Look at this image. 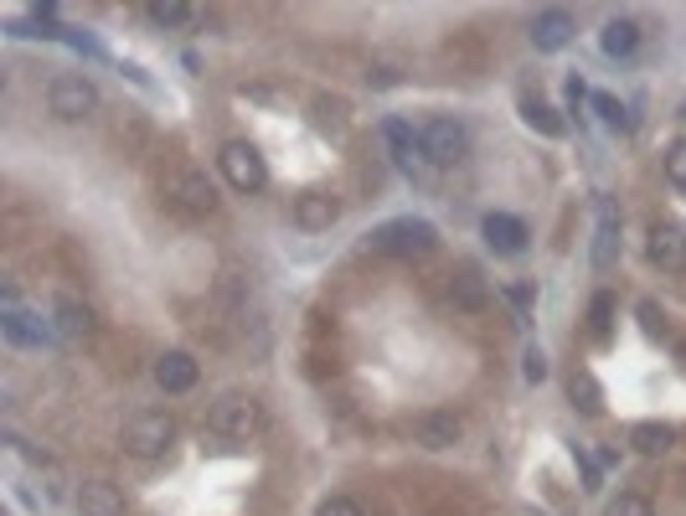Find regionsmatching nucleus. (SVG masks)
Masks as SVG:
<instances>
[{
  "label": "nucleus",
  "instance_id": "1",
  "mask_svg": "<svg viewBox=\"0 0 686 516\" xmlns=\"http://www.w3.org/2000/svg\"><path fill=\"white\" fill-rule=\"evenodd\" d=\"M367 243H372V254H387V258H429L439 248V233L423 217H392V223L372 227Z\"/></svg>",
  "mask_w": 686,
  "mask_h": 516
},
{
  "label": "nucleus",
  "instance_id": "2",
  "mask_svg": "<svg viewBox=\"0 0 686 516\" xmlns=\"http://www.w3.org/2000/svg\"><path fill=\"white\" fill-rule=\"evenodd\" d=\"M170 439H176V418L161 408L134 413L130 424H124V449H130L134 460H161L170 449Z\"/></svg>",
  "mask_w": 686,
  "mask_h": 516
},
{
  "label": "nucleus",
  "instance_id": "3",
  "mask_svg": "<svg viewBox=\"0 0 686 516\" xmlns=\"http://www.w3.org/2000/svg\"><path fill=\"white\" fill-rule=\"evenodd\" d=\"M207 429L233 439V445H248L253 434L264 429V408H258V397H222L212 418H207Z\"/></svg>",
  "mask_w": 686,
  "mask_h": 516
},
{
  "label": "nucleus",
  "instance_id": "4",
  "mask_svg": "<svg viewBox=\"0 0 686 516\" xmlns=\"http://www.w3.org/2000/svg\"><path fill=\"white\" fill-rule=\"evenodd\" d=\"M218 166H222V176H228V187H233V191H264L268 187L264 155L253 150L248 139H228L222 155H218Z\"/></svg>",
  "mask_w": 686,
  "mask_h": 516
},
{
  "label": "nucleus",
  "instance_id": "5",
  "mask_svg": "<svg viewBox=\"0 0 686 516\" xmlns=\"http://www.w3.org/2000/svg\"><path fill=\"white\" fill-rule=\"evenodd\" d=\"M166 202L181 212V217H207L218 206V191L201 171H170L166 176Z\"/></svg>",
  "mask_w": 686,
  "mask_h": 516
},
{
  "label": "nucleus",
  "instance_id": "6",
  "mask_svg": "<svg viewBox=\"0 0 686 516\" xmlns=\"http://www.w3.org/2000/svg\"><path fill=\"white\" fill-rule=\"evenodd\" d=\"M47 103H52V114L57 120H88L93 109H99V88L88 83L84 72H63L57 83H52V93H47Z\"/></svg>",
  "mask_w": 686,
  "mask_h": 516
},
{
  "label": "nucleus",
  "instance_id": "7",
  "mask_svg": "<svg viewBox=\"0 0 686 516\" xmlns=\"http://www.w3.org/2000/svg\"><path fill=\"white\" fill-rule=\"evenodd\" d=\"M419 139H423V155H429V166H454V160L465 155V145H469L465 124H454V120H434Z\"/></svg>",
  "mask_w": 686,
  "mask_h": 516
},
{
  "label": "nucleus",
  "instance_id": "8",
  "mask_svg": "<svg viewBox=\"0 0 686 516\" xmlns=\"http://www.w3.org/2000/svg\"><path fill=\"white\" fill-rule=\"evenodd\" d=\"M651 263L666 274H686V227L682 223H655L651 227Z\"/></svg>",
  "mask_w": 686,
  "mask_h": 516
},
{
  "label": "nucleus",
  "instance_id": "9",
  "mask_svg": "<svg viewBox=\"0 0 686 516\" xmlns=\"http://www.w3.org/2000/svg\"><path fill=\"white\" fill-rule=\"evenodd\" d=\"M413 434H419L423 449H450V445H460L465 424H460V413H450V408H429L413 418Z\"/></svg>",
  "mask_w": 686,
  "mask_h": 516
},
{
  "label": "nucleus",
  "instance_id": "10",
  "mask_svg": "<svg viewBox=\"0 0 686 516\" xmlns=\"http://www.w3.org/2000/svg\"><path fill=\"white\" fill-rule=\"evenodd\" d=\"M52 321H57V336H63V341H88V336H93V310H88L78 294H57Z\"/></svg>",
  "mask_w": 686,
  "mask_h": 516
},
{
  "label": "nucleus",
  "instance_id": "11",
  "mask_svg": "<svg viewBox=\"0 0 686 516\" xmlns=\"http://www.w3.org/2000/svg\"><path fill=\"white\" fill-rule=\"evenodd\" d=\"M335 217H341V202L331 191H305L295 202V227H305V233H325V227H335Z\"/></svg>",
  "mask_w": 686,
  "mask_h": 516
},
{
  "label": "nucleus",
  "instance_id": "12",
  "mask_svg": "<svg viewBox=\"0 0 686 516\" xmlns=\"http://www.w3.org/2000/svg\"><path fill=\"white\" fill-rule=\"evenodd\" d=\"M383 139H387V150H392V160H398L402 171H419L423 160V139L413 135V124H402V120H383Z\"/></svg>",
  "mask_w": 686,
  "mask_h": 516
},
{
  "label": "nucleus",
  "instance_id": "13",
  "mask_svg": "<svg viewBox=\"0 0 686 516\" xmlns=\"http://www.w3.org/2000/svg\"><path fill=\"white\" fill-rule=\"evenodd\" d=\"M620 258V206L599 197V233H594V269H609Z\"/></svg>",
  "mask_w": 686,
  "mask_h": 516
},
{
  "label": "nucleus",
  "instance_id": "14",
  "mask_svg": "<svg viewBox=\"0 0 686 516\" xmlns=\"http://www.w3.org/2000/svg\"><path fill=\"white\" fill-rule=\"evenodd\" d=\"M52 330L57 326H47V321H36V315L16 310V294H5V336H11L16 346H47Z\"/></svg>",
  "mask_w": 686,
  "mask_h": 516
},
{
  "label": "nucleus",
  "instance_id": "15",
  "mask_svg": "<svg viewBox=\"0 0 686 516\" xmlns=\"http://www.w3.org/2000/svg\"><path fill=\"white\" fill-rule=\"evenodd\" d=\"M480 233H486V243L496 254H521L527 248V223L511 217V212H490L486 223H480Z\"/></svg>",
  "mask_w": 686,
  "mask_h": 516
},
{
  "label": "nucleus",
  "instance_id": "16",
  "mask_svg": "<svg viewBox=\"0 0 686 516\" xmlns=\"http://www.w3.org/2000/svg\"><path fill=\"white\" fill-rule=\"evenodd\" d=\"M532 42L536 52H557L573 42V16L568 11H536L532 16Z\"/></svg>",
  "mask_w": 686,
  "mask_h": 516
},
{
  "label": "nucleus",
  "instance_id": "17",
  "mask_svg": "<svg viewBox=\"0 0 686 516\" xmlns=\"http://www.w3.org/2000/svg\"><path fill=\"white\" fill-rule=\"evenodd\" d=\"M155 382L166 393H191L197 388V361L186 357V351H166V357L155 361Z\"/></svg>",
  "mask_w": 686,
  "mask_h": 516
},
{
  "label": "nucleus",
  "instance_id": "18",
  "mask_svg": "<svg viewBox=\"0 0 686 516\" xmlns=\"http://www.w3.org/2000/svg\"><path fill=\"white\" fill-rule=\"evenodd\" d=\"M78 506H84V516H124V491L114 481H88L78 491Z\"/></svg>",
  "mask_w": 686,
  "mask_h": 516
},
{
  "label": "nucleus",
  "instance_id": "19",
  "mask_svg": "<svg viewBox=\"0 0 686 516\" xmlns=\"http://www.w3.org/2000/svg\"><path fill=\"white\" fill-rule=\"evenodd\" d=\"M568 397H573V408L584 413V418H599L604 413V388H599V378L588 372V367H578L568 378Z\"/></svg>",
  "mask_w": 686,
  "mask_h": 516
},
{
  "label": "nucleus",
  "instance_id": "20",
  "mask_svg": "<svg viewBox=\"0 0 686 516\" xmlns=\"http://www.w3.org/2000/svg\"><path fill=\"white\" fill-rule=\"evenodd\" d=\"M521 120L532 124L536 135H547V139H557L563 130H568V124L557 120V109H553V103H547V99H532V93L521 99Z\"/></svg>",
  "mask_w": 686,
  "mask_h": 516
},
{
  "label": "nucleus",
  "instance_id": "21",
  "mask_svg": "<svg viewBox=\"0 0 686 516\" xmlns=\"http://www.w3.org/2000/svg\"><path fill=\"white\" fill-rule=\"evenodd\" d=\"M635 47H640V26L630 16H615L604 26V52H609V57H630Z\"/></svg>",
  "mask_w": 686,
  "mask_h": 516
},
{
  "label": "nucleus",
  "instance_id": "22",
  "mask_svg": "<svg viewBox=\"0 0 686 516\" xmlns=\"http://www.w3.org/2000/svg\"><path fill=\"white\" fill-rule=\"evenodd\" d=\"M630 445H635L640 455H666V449L676 445V429H671V424H635V429H630Z\"/></svg>",
  "mask_w": 686,
  "mask_h": 516
},
{
  "label": "nucleus",
  "instance_id": "23",
  "mask_svg": "<svg viewBox=\"0 0 686 516\" xmlns=\"http://www.w3.org/2000/svg\"><path fill=\"white\" fill-rule=\"evenodd\" d=\"M588 330H594V341H609V330H615V294H594V305H588Z\"/></svg>",
  "mask_w": 686,
  "mask_h": 516
},
{
  "label": "nucleus",
  "instance_id": "24",
  "mask_svg": "<svg viewBox=\"0 0 686 516\" xmlns=\"http://www.w3.org/2000/svg\"><path fill=\"white\" fill-rule=\"evenodd\" d=\"M594 109H599V120L609 124V130H630V114H624V103L615 99V93H594Z\"/></svg>",
  "mask_w": 686,
  "mask_h": 516
},
{
  "label": "nucleus",
  "instance_id": "25",
  "mask_svg": "<svg viewBox=\"0 0 686 516\" xmlns=\"http://www.w3.org/2000/svg\"><path fill=\"white\" fill-rule=\"evenodd\" d=\"M197 11L191 5H181V0H155L151 5V21H161V26H181V21H191Z\"/></svg>",
  "mask_w": 686,
  "mask_h": 516
},
{
  "label": "nucleus",
  "instance_id": "26",
  "mask_svg": "<svg viewBox=\"0 0 686 516\" xmlns=\"http://www.w3.org/2000/svg\"><path fill=\"white\" fill-rule=\"evenodd\" d=\"M666 181L676 191H686V139H671V150H666Z\"/></svg>",
  "mask_w": 686,
  "mask_h": 516
},
{
  "label": "nucleus",
  "instance_id": "27",
  "mask_svg": "<svg viewBox=\"0 0 686 516\" xmlns=\"http://www.w3.org/2000/svg\"><path fill=\"white\" fill-rule=\"evenodd\" d=\"M454 300H460V305H480V300H486V284H480L475 269H465V274L454 279Z\"/></svg>",
  "mask_w": 686,
  "mask_h": 516
},
{
  "label": "nucleus",
  "instance_id": "28",
  "mask_svg": "<svg viewBox=\"0 0 686 516\" xmlns=\"http://www.w3.org/2000/svg\"><path fill=\"white\" fill-rule=\"evenodd\" d=\"M609 516H655V512H651V501H645V496H635V491H624V496H615V501H609Z\"/></svg>",
  "mask_w": 686,
  "mask_h": 516
},
{
  "label": "nucleus",
  "instance_id": "29",
  "mask_svg": "<svg viewBox=\"0 0 686 516\" xmlns=\"http://www.w3.org/2000/svg\"><path fill=\"white\" fill-rule=\"evenodd\" d=\"M527 367H521V372H527V382H542L547 378V351H542V346H527Z\"/></svg>",
  "mask_w": 686,
  "mask_h": 516
},
{
  "label": "nucleus",
  "instance_id": "30",
  "mask_svg": "<svg viewBox=\"0 0 686 516\" xmlns=\"http://www.w3.org/2000/svg\"><path fill=\"white\" fill-rule=\"evenodd\" d=\"M316 516H367V512H362V506H356L352 496H331V501H325V506H320Z\"/></svg>",
  "mask_w": 686,
  "mask_h": 516
},
{
  "label": "nucleus",
  "instance_id": "31",
  "mask_svg": "<svg viewBox=\"0 0 686 516\" xmlns=\"http://www.w3.org/2000/svg\"><path fill=\"white\" fill-rule=\"evenodd\" d=\"M640 321H645V330H651V336H666V315H661L651 300H640Z\"/></svg>",
  "mask_w": 686,
  "mask_h": 516
},
{
  "label": "nucleus",
  "instance_id": "32",
  "mask_svg": "<svg viewBox=\"0 0 686 516\" xmlns=\"http://www.w3.org/2000/svg\"><path fill=\"white\" fill-rule=\"evenodd\" d=\"M506 300H511V305H517L521 315L532 310V290H527V284H511V290H506Z\"/></svg>",
  "mask_w": 686,
  "mask_h": 516
}]
</instances>
